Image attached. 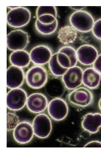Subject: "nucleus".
<instances>
[{"mask_svg":"<svg viewBox=\"0 0 101 155\" xmlns=\"http://www.w3.org/2000/svg\"><path fill=\"white\" fill-rule=\"evenodd\" d=\"M57 12L53 6H40L36 12L37 19L35 26L41 33L45 35L51 34L56 30L58 22Z\"/></svg>","mask_w":101,"mask_h":155,"instance_id":"1","label":"nucleus"},{"mask_svg":"<svg viewBox=\"0 0 101 155\" xmlns=\"http://www.w3.org/2000/svg\"><path fill=\"white\" fill-rule=\"evenodd\" d=\"M71 24L76 30L82 32H87L92 29L94 24L93 19L88 12L82 10L76 11L71 16Z\"/></svg>","mask_w":101,"mask_h":155,"instance_id":"2","label":"nucleus"},{"mask_svg":"<svg viewBox=\"0 0 101 155\" xmlns=\"http://www.w3.org/2000/svg\"><path fill=\"white\" fill-rule=\"evenodd\" d=\"M31 13L24 7H18L11 9L7 14V23L10 26L19 28L27 24L30 21Z\"/></svg>","mask_w":101,"mask_h":155,"instance_id":"3","label":"nucleus"},{"mask_svg":"<svg viewBox=\"0 0 101 155\" xmlns=\"http://www.w3.org/2000/svg\"><path fill=\"white\" fill-rule=\"evenodd\" d=\"M26 78L27 83L30 87L33 89H39L45 84L47 80V74L44 68L36 66L28 70Z\"/></svg>","mask_w":101,"mask_h":155,"instance_id":"4","label":"nucleus"},{"mask_svg":"<svg viewBox=\"0 0 101 155\" xmlns=\"http://www.w3.org/2000/svg\"><path fill=\"white\" fill-rule=\"evenodd\" d=\"M29 42L27 32L21 30H13L7 35V46L8 49L14 51L23 50Z\"/></svg>","mask_w":101,"mask_h":155,"instance_id":"5","label":"nucleus"},{"mask_svg":"<svg viewBox=\"0 0 101 155\" xmlns=\"http://www.w3.org/2000/svg\"><path fill=\"white\" fill-rule=\"evenodd\" d=\"M34 134L40 138H45L50 134L52 130L51 121L46 114H40L33 120L32 125Z\"/></svg>","mask_w":101,"mask_h":155,"instance_id":"6","label":"nucleus"},{"mask_svg":"<svg viewBox=\"0 0 101 155\" xmlns=\"http://www.w3.org/2000/svg\"><path fill=\"white\" fill-rule=\"evenodd\" d=\"M27 94L23 90L19 88L12 89L7 94V107L11 110H20L27 103Z\"/></svg>","mask_w":101,"mask_h":155,"instance_id":"7","label":"nucleus"},{"mask_svg":"<svg viewBox=\"0 0 101 155\" xmlns=\"http://www.w3.org/2000/svg\"><path fill=\"white\" fill-rule=\"evenodd\" d=\"M68 100L71 103L77 106L85 107L92 102L93 96L87 89L83 87H78L69 94Z\"/></svg>","mask_w":101,"mask_h":155,"instance_id":"8","label":"nucleus"},{"mask_svg":"<svg viewBox=\"0 0 101 155\" xmlns=\"http://www.w3.org/2000/svg\"><path fill=\"white\" fill-rule=\"evenodd\" d=\"M83 71L79 67L74 66L68 68L62 76V81L65 87L69 90H74L83 83Z\"/></svg>","mask_w":101,"mask_h":155,"instance_id":"9","label":"nucleus"},{"mask_svg":"<svg viewBox=\"0 0 101 155\" xmlns=\"http://www.w3.org/2000/svg\"><path fill=\"white\" fill-rule=\"evenodd\" d=\"M48 112L54 120L60 121L64 119L67 115L68 109L66 102L59 98L52 100L48 105Z\"/></svg>","mask_w":101,"mask_h":155,"instance_id":"10","label":"nucleus"},{"mask_svg":"<svg viewBox=\"0 0 101 155\" xmlns=\"http://www.w3.org/2000/svg\"><path fill=\"white\" fill-rule=\"evenodd\" d=\"M58 62L63 67L68 69L75 66L77 62L76 51L70 46H64L57 52Z\"/></svg>","mask_w":101,"mask_h":155,"instance_id":"11","label":"nucleus"},{"mask_svg":"<svg viewBox=\"0 0 101 155\" xmlns=\"http://www.w3.org/2000/svg\"><path fill=\"white\" fill-rule=\"evenodd\" d=\"M34 134L32 126L29 123L21 122L14 129L13 135L14 139L18 143L25 144L29 142Z\"/></svg>","mask_w":101,"mask_h":155,"instance_id":"12","label":"nucleus"},{"mask_svg":"<svg viewBox=\"0 0 101 155\" xmlns=\"http://www.w3.org/2000/svg\"><path fill=\"white\" fill-rule=\"evenodd\" d=\"M78 60L85 65L93 64L98 56L96 49L92 45H84L80 47L76 51Z\"/></svg>","mask_w":101,"mask_h":155,"instance_id":"13","label":"nucleus"},{"mask_svg":"<svg viewBox=\"0 0 101 155\" xmlns=\"http://www.w3.org/2000/svg\"><path fill=\"white\" fill-rule=\"evenodd\" d=\"M24 79V73L21 68L12 65L7 69V85L9 88H18L22 84Z\"/></svg>","mask_w":101,"mask_h":155,"instance_id":"14","label":"nucleus"},{"mask_svg":"<svg viewBox=\"0 0 101 155\" xmlns=\"http://www.w3.org/2000/svg\"><path fill=\"white\" fill-rule=\"evenodd\" d=\"M29 54L32 61L38 65L45 64L48 62L52 56L50 49L44 45L35 47L31 50Z\"/></svg>","mask_w":101,"mask_h":155,"instance_id":"15","label":"nucleus"},{"mask_svg":"<svg viewBox=\"0 0 101 155\" xmlns=\"http://www.w3.org/2000/svg\"><path fill=\"white\" fill-rule=\"evenodd\" d=\"M27 105L28 109L31 112L39 113L42 112L48 105L47 100L45 96L39 93H35L27 98Z\"/></svg>","mask_w":101,"mask_h":155,"instance_id":"16","label":"nucleus"},{"mask_svg":"<svg viewBox=\"0 0 101 155\" xmlns=\"http://www.w3.org/2000/svg\"><path fill=\"white\" fill-rule=\"evenodd\" d=\"M82 126L90 133H96L101 127V114L89 113L86 114L82 121Z\"/></svg>","mask_w":101,"mask_h":155,"instance_id":"17","label":"nucleus"},{"mask_svg":"<svg viewBox=\"0 0 101 155\" xmlns=\"http://www.w3.org/2000/svg\"><path fill=\"white\" fill-rule=\"evenodd\" d=\"M101 75L93 68H88L83 71V83L90 89H95L99 85Z\"/></svg>","mask_w":101,"mask_h":155,"instance_id":"18","label":"nucleus"},{"mask_svg":"<svg viewBox=\"0 0 101 155\" xmlns=\"http://www.w3.org/2000/svg\"><path fill=\"white\" fill-rule=\"evenodd\" d=\"M9 59L12 65L20 68L28 66L31 60L30 54L24 50L14 51L11 54Z\"/></svg>","mask_w":101,"mask_h":155,"instance_id":"19","label":"nucleus"},{"mask_svg":"<svg viewBox=\"0 0 101 155\" xmlns=\"http://www.w3.org/2000/svg\"><path fill=\"white\" fill-rule=\"evenodd\" d=\"M58 38L59 41L65 44H68L74 41L77 36L76 30L73 27L66 26L61 28L58 33Z\"/></svg>","mask_w":101,"mask_h":155,"instance_id":"20","label":"nucleus"},{"mask_svg":"<svg viewBox=\"0 0 101 155\" xmlns=\"http://www.w3.org/2000/svg\"><path fill=\"white\" fill-rule=\"evenodd\" d=\"M48 63L51 72L56 76H63L68 69L63 67L59 63L57 59V53L52 55Z\"/></svg>","mask_w":101,"mask_h":155,"instance_id":"21","label":"nucleus"},{"mask_svg":"<svg viewBox=\"0 0 101 155\" xmlns=\"http://www.w3.org/2000/svg\"><path fill=\"white\" fill-rule=\"evenodd\" d=\"M18 118L14 113L8 112L7 113V129L10 130L14 129L18 125Z\"/></svg>","mask_w":101,"mask_h":155,"instance_id":"22","label":"nucleus"},{"mask_svg":"<svg viewBox=\"0 0 101 155\" xmlns=\"http://www.w3.org/2000/svg\"><path fill=\"white\" fill-rule=\"evenodd\" d=\"M92 30L94 35L97 38L101 40V19L94 23Z\"/></svg>","mask_w":101,"mask_h":155,"instance_id":"23","label":"nucleus"},{"mask_svg":"<svg viewBox=\"0 0 101 155\" xmlns=\"http://www.w3.org/2000/svg\"><path fill=\"white\" fill-rule=\"evenodd\" d=\"M93 68L101 74V54L98 56L93 64Z\"/></svg>","mask_w":101,"mask_h":155,"instance_id":"24","label":"nucleus"},{"mask_svg":"<svg viewBox=\"0 0 101 155\" xmlns=\"http://www.w3.org/2000/svg\"><path fill=\"white\" fill-rule=\"evenodd\" d=\"M85 147H101V142L98 141H92L87 143Z\"/></svg>","mask_w":101,"mask_h":155,"instance_id":"25","label":"nucleus"},{"mask_svg":"<svg viewBox=\"0 0 101 155\" xmlns=\"http://www.w3.org/2000/svg\"><path fill=\"white\" fill-rule=\"evenodd\" d=\"M73 10H75L77 11L81 10L85 8V7L84 6H71L70 7Z\"/></svg>","mask_w":101,"mask_h":155,"instance_id":"26","label":"nucleus"},{"mask_svg":"<svg viewBox=\"0 0 101 155\" xmlns=\"http://www.w3.org/2000/svg\"><path fill=\"white\" fill-rule=\"evenodd\" d=\"M98 105L99 108L101 110V98L100 99L98 103Z\"/></svg>","mask_w":101,"mask_h":155,"instance_id":"27","label":"nucleus"},{"mask_svg":"<svg viewBox=\"0 0 101 155\" xmlns=\"http://www.w3.org/2000/svg\"><path fill=\"white\" fill-rule=\"evenodd\" d=\"M8 7V8H11L12 9H14L15 8H16L17 7H18L17 6H8V7Z\"/></svg>","mask_w":101,"mask_h":155,"instance_id":"28","label":"nucleus"}]
</instances>
